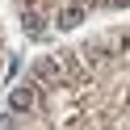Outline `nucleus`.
Masks as SVG:
<instances>
[{"label": "nucleus", "instance_id": "1", "mask_svg": "<svg viewBox=\"0 0 130 130\" xmlns=\"http://www.w3.org/2000/svg\"><path fill=\"white\" fill-rule=\"evenodd\" d=\"M34 105H38V92H34V88H13V96H9V113H29V109H34Z\"/></svg>", "mask_w": 130, "mask_h": 130}, {"label": "nucleus", "instance_id": "2", "mask_svg": "<svg viewBox=\"0 0 130 130\" xmlns=\"http://www.w3.org/2000/svg\"><path fill=\"white\" fill-rule=\"evenodd\" d=\"M80 21H84V9H80V4H71V9L59 13V29H76Z\"/></svg>", "mask_w": 130, "mask_h": 130}, {"label": "nucleus", "instance_id": "3", "mask_svg": "<svg viewBox=\"0 0 130 130\" xmlns=\"http://www.w3.org/2000/svg\"><path fill=\"white\" fill-rule=\"evenodd\" d=\"M59 76H63V63L59 59H46L42 67H38V80H59Z\"/></svg>", "mask_w": 130, "mask_h": 130}, {"label": "nucleus", "instance_id": "4", "mask_svg": "<svg viewBox=\"0 0 130 130\" xmlns=\"http://www.w3.org/2000/svg\"><path fill=\"white\" fill-rule=\"evenodd\" d=\"M42 25H46V21L38 17L34 9H25V29H29V34H42Z\"/></svg>", "mask_w": 130, "mask_h": 130}, {"label": "nucleus", "instance_id": "5", "mask_svg": "<svg viewBox=\"0 0 130 130\" xmlns=\"http://www.w3.org/2000/svg\"><path fill=\"white\" fill-rule=\"evenodd\" d=\"M0 130H17V122H13V113H0Z\"/></svg>", "mask_w": 130, "mask_h": 130}, {"label": "nucleus", "instance_id": "6", "mask_svg": "<svg viewBox=\"0 0 130 130\" xmlns=\"http://www.w3.org/2000/svg\"><path fill=\"white\" fill-rule=\"evenodd\" d=\"M109 4H130V0H109Z\"/></svg>", "mask_w": 130, "mask_h": 130}]
</instances>
